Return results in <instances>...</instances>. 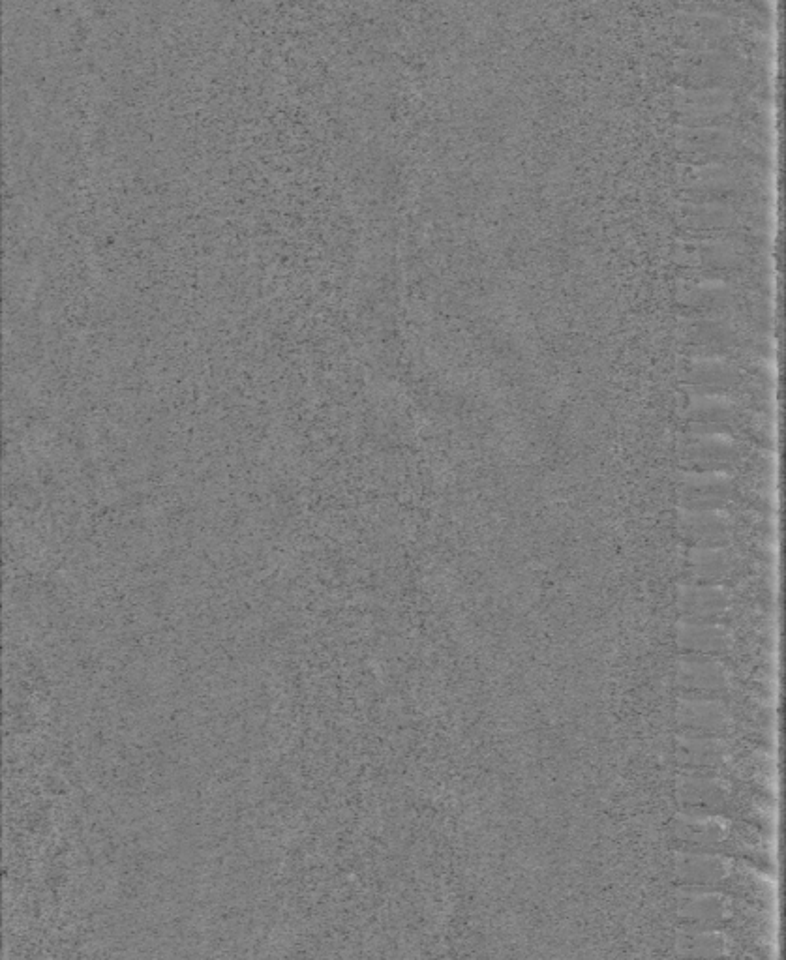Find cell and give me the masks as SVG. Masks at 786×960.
I'll use <instances>...</instances> for the list:
<instances>
[{"label":"cell","instance_id":"3957f363","mask_svg":"<svg viewBox=\"0 0 786 960\" xmlns=\"http://www.w3.org/2000/svg\"><path fill=\"white\" fill-rule=\"evenodd\" d=\"M678 717L683 726L693 728L698 732H721L728 724V715L725 707L717 702H702V700H685L678 709Z\"/></svg>","mask_w":786,"mask_h":960},{"label":"cell","instance_id":"6da1fadb","mask_svg":"<svg viewBox=\"0 0 786 960\" xmlns=\"http://www.w3.org/2000/svg\"><path fill=\"white\" fill-rule=\"evenodd\" d=\"M678 679L681 687L700 692H719L728 683L725 668L719 662L710 660H683Z\"/></svg>","mask_w":786,"mask_h":960},{"label":"cell","instance_id":"5b68a950","mask_svg":"<svg viewBox=\"0 0 786 960\" xmlns=\"http://www.w3.org/2000/svg\"><path fill=\"white\" fill-rule=\"evenodd\" d=\"M678 758L683 764L696 767H713L726 758L725 741L717 737H681L678 741Z\"/></svg>","mask_w":786,"mask_h":960},{"label":"cell","instance_id":"52a82bcc","mask_svg":"<svg viewBox=\"0 0 786 960\" xmlns=\"http://www.w3.org/2000/svg\"><path fill=\"white\" fill-rule=\"evenodd\" d=\"M680 644L700 653H721L730 647V636L725 629L713 625H681Z\"/></svg>","mask_w":786,"mask_h":960},{"label":"cell","instance_id":"30bf717a","mask_svg":"<svg viewBox=\"0 0 786 960\" xmlns=\"http://www.w3.org/2000/svg\"><path fill=\"white\" fill-rule=\"evenodd\" d=\"M683 914L691 917V919H696V921H713V919H719L721 915L725 914V902L721 897L702 895V897L693 899V902H689L685 906Z\"/></svg>","mask_w":786,"mask_h":960},{"label":"cell","instance_id":"ba28073f","mask_svg":"<svg viewBox=\"0 0 786 960\" xmlns=\"http://www.w3.org/2000/svg\"><path fill=\"white\" fill-rule=\"evenodd\" d=\"M681 606L685 612L696 614L698 617H708V615L717 614L725 610L726 593L721 589H689L681 597Z\"/></svg>","mask_w":786,"mask_h":960},{"label":"cell","instance_id":"9c48e42d","mask_svg":"<svg viewBox=\"0 0 786 960\" xmlns=\"http://www.w3.org/2000/svg\"><path fill=\"white\" fill-rule=\"evenodd\" d=\"M681 947L687 949L683 951L685 955H695V957H715L723 953L725 947V938L715 932H695L681 940Z\"/></svg>","mask_w":786,"mask_h":960},{"label":"cell","instance_id":"8992f818","mask_svg":"<svg viewBox=\"0 0 786 960\" xmlns=\"http://www.w3.org/2000/svg\"><path fill=\"white\" fill-rule=\"evenodd\" d=\"M678 837L695 844H711L726 837V822L715 816H680L676 822Z\"/></svg>","mask_w":786,"mask_h":960},{"label":"cell","instance_id":"277c9868","mask_svg":"<svg viewBox=\"0 0 786 960\" xmlns=\"http://www.w3.org/2000/svg\"><path fill=\"white\" fill-rule=\"evenodd\" d=\"M678 876L689 884H713L725 878L728 863L715 855L683 854L678 859Z\"/></svg>","mask_w":786,"mask_h":960},{"label":"cell","instance_id":"7a4b0ae2","mask_svg":"<svg viewBox=\"0 0 786 960\" xmlns=\"http://www.w3.org/2000/svg\"><path fill=\"white\" fill-rule=\"evenodd\" d=\"M725 784L717 779H681L678 786V797L681 803L693 809L711 810L723 807L726 801Z\"/></svg>","mask_w":786,"mask_h":960}]
</instances>
